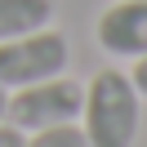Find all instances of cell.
Wrapping results in <instances>:
<instances>
[{
  "instance_id": "cell-1",
  "label": "cell",
  "mask_w": 147,
  "mask_h": 147,
  "mask_svg": "<svg viewBox=\"0 0 147 147\" xmlns=\"http://www.w3.org/2000/svg\"><path fill=\"white\" fill-rule=\"evenodd\" d=\"M138 111H143V98H138L134 80L125 71H98L80 102V116H85L80 129L89 147H134Z\"/></svg>"
},
{
  "instance_id": "cell-2",
  "label": "cell",
  "mask_w": 147,
  "mask_h": 147,
  "mask_svg": "<svg viewBox=\"0 0 147 147\" xmlns=\"http://www.w3.org/2000/svg\"><path fill=\"white\" fill-rule=\"evenodd\" d=\"M67 54H71V49H67V36L54 31V27L0 40V85H5V89H22V85L63 76Z\"/></svg>"
},
{
  "instance_id": "cell-3",
  "label": "cell",
  "mask_w": 147,
  "mask_h": 147,
  "mask_svg": "<svg viewBox=\"0 0 147 147\" xmlns=\"http://www.w3.org/2000/svg\"><path fill=\"white\" fill-rule=\"evenodd\" d=\"M80 102H85V85L67 80V76H49V80L36 85H22L18 94L9 98V111L18 129H49V125H71L80 116Z\"/></svg>"
},
{
  "instance_id": "cell-4",
  "label": "cell",
  "mask_w": 147,
  "mask_h": 147,
  "mask_svg": "<svg viewBox=\"0 0 147 147\" xmlns=\"http://www.w3.org/2000/svg\"><path fill=\"white\" fill-rule=\"evenodd\" d=\"M98 45L111 58H143L147 54V0H116L98 18Z\"/></svg>"
},
{
  "instance_id": "cell-5",
  "label": "cell",
  "mask_w": 147,
  "mask_h": 147,
  "mask_svg": "<svg viewBox=\"0 0 147 147\" xmlns=\"http://www.w3.org/2000/svg\"><path fill=\"white\" fill-rule=\"evenodd\" d=\"M54 22V0H0V40L27 36Z\"/></svg>"
},
{
  "instance_id": "cell-6",
  "label": "cell",
  "mask_w": 147,
  "mask_h": 147,
  "mask_svg": "<svg viewBox=\"0 0 147 147\" xmlns=\"http://www.w3.org/2000/svg\"><path fill=\"white\" fill-rule=\"evenodd\" d=\"M22 147H89V138H85V129L76 125H49V129H36V138Z\"/></svg>"
},
{
  "instance_id": "cell-7",
  "label": "cell",
  "mask_w": 147,
  "mask_h": 147,
  "mask_svg": "<svg viewBox=\"0 0 147 147\" xmlns=\"http://www.w3.org/2000/svg\"><path fill=\"white\" fill-rule=\"evenodd\" d=\"M129 80H134V89H138V98H147V54L134 63V71H129Z\"/></svg>"
},
{
  "instance_id": "cell-8",
  "label": "cell",
  "mask_w": 147,
  "mask_h": 147,
  "mask_svg": "<svg viewBox=\"0 0 147 147\" xmlns=\"http://www.w3.org/2000/svg\"><path fill=\"white\" fill-rule=\"evenodd\" d=\"M27 138H22V129L18 125H0V147H22Z\"/></svg>"
},
{
  "instance_id": "cell-9",
  "label": "cell",
  "mask_w": 147,
  "mask_h": 147,
  "mask_svg": "<svg viewBox=\"0 0 147 147\" xmlns=\"http://www.w3.org/2000/svg\"><path fill=\"white\" fill-rule=\"evenodd\" d=\"M5 111H9V94H5V85H0V120H5Z\"/></svg>"
}]
</instances>
